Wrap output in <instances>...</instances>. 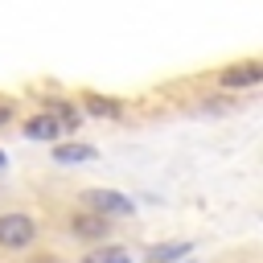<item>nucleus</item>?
Wrapping results in <instances>:
<instances>
[{
	"mask_svg": "<svg viewBox=\"0 0 263 263\" xmlns=\"http://www.w3.org/2000/svg\"><path fill=\"white\" fill-rule=\"evenodd\" d=\"M41 234V222L25 210H8L0 214V251H29Z\"/></svg>",
	"mask_w": 263,
	"mask_h": 263,
	"instance_id": "1",
	"label": "nucleus"
},
{
	"mask_svg": "<svg viewBox=\"0 0 263 263\" xmlns=\"http://www.w3.org/2000/svg\"><path fill=\"white\" fill-rule=\"evenodd\" d=\"M82 210H90V214H99V218H132L136 214V201L127 197V193H119V189H82Z\"/></svg>",
	"mask_w": 263,
	"mask_h": 263,
	"instance_id": "2",
	"label": "nucleus"
},
{
	"mask_svg": "<svg viewBox=\"0 0 263 263\" xmlns=\"http://www.w3.org/2000/svg\"><path fill=\"white\" fill-rule=\"evenodd\" d=\"M259 82H263V62H255V58L234 62V66H226V70L218 74V86H222V90H251V86H259Z\"/></svg>",
	"mask_w": 263,
	"mask_h": 263,
	"instance_id": "3",
	"label": "nucleus"
},
{
	"mask_svg": "<svg viewBox=\"0 0 263 263\" xmlns=\"http://www.w3.org/2000/svg\"><path fill=\"white\" fill-rule=\"evenodd\" d=\"M66 226H70V234L82 238V242H107V234H111V222L99 218V214H90V210H74V214L66 218Z\"/></svg>",
	"mask_w": 263,
	"mask_h": 263,
	"instance_id": "4",
	"label": "nucleus"
},
{
	"mask_svg": "<svg viewBox=\"0 0 263 263\" xmlns=\"http://www.w3.org/2000/svg\"><path fill=\"white\" fill-rule=\"evenodd\" d=\"M78 103H82L78 111H86V115H95V119H123V111H127L123 99H115V95H99V90H82Z\"/></svg>",
	"mask_w": 263,
	"mask_h": 263,
	"instance_id": "5",
	"label": "nucleus"
},
{
	"mask_svg": "<svg viewBox=\"0 0 263 263\" xmlns=\"http://www.w3.org/2000/svg\"><path fill=\"white\" fill-rule=\"evenodd\" d=\"M45 115H53L62 132H78V123H82L78 103L74 99H62V95H45Z\"/></svg>",
	"mask_w": 263,
	"mask_h": 263,
	"instance_id": "6",
	"label": "nucleus"
},
{
	"mask_svg": "<svg viewBox=\"0 0 263 263\" xmlns=\"http://www.w3.org/2000/svg\"><path fill=\"white\" fill-rule=\"evenodd\" d=\"M21 136H25V140H45V144H49V140H58V136H62V127H58V119H53V115L37 111V115H29V119L21 123Z\"/></svg>",
	"mask_w": 263,
	"mask_h": 263,
	"instance_id": "7",
	"label": "nucleus"
},
{
	"mask_svg": "<svg viewBox=\"0 0 263 263\" xmlns=\"http://www.w3.org/2000/svg\"><path fill=\"white\" fill-rule=\"evenodd\" d=\"M95 156H99L95 144H78V140L53 144V164H86V160H95Z\"/></svg>",
	"mask_w": 263,
	"mask_h": 263,
	"instance_id": "8",
	"label": "nucleus"
},
{
	"mask_svg": "<svg viewBox=\"0 0 263 263\" xmlns=\"http://www.w3.org/2000/svg\"><path fill=\"white\" fill-rule=\"evenodd\" d=\"M189 255H193V242H156L144 251L148 263H185Z\"/></svg>",
	"mask_w": 263,
	"mask_h": 263,
	"instance_id": "9",
	"label": "nucleus"
},
{
	"mask_svg": "<svg viewBox=\"0 0 263 263\" xmlns=\"http://www.w3.org/2000/svg\"><path fill=\"white\" fill-rule=\"evenodd\" d=\"M78 263H136V259H132V251L119 247V242H99V247L86 251Z\"/></svg>",
	"mask_w": 263,
	"mask_h": 263,
	"instance_id": "10",
	"label": "nucleus"
},
{
	"mask_svg": "<svg viewBox=\"0 0 263 263\" xmlns=\"http://www.w3.org/2000/svg\"><path fill=\"white\" fill-rule=\"evenodd\" d=\"M12 115H16L12 99H0V127H8V123H12Z\"/></svg>",
	"mask_w": 263,
	"mask_h": 263,
	"instance_id": "11",
	"label": "nucleus"
},
{
	"mask_svg": "<svg viewBox=\"0 0 263 263\" xmlns=\"http://www.w3.org/2000/svg\"><path fill=\"white\" fill-rule=\"evenodd\" d=\"M29 263H62V259H58V255H49V251H41V255H33Z\"/></svg>",
	"mask_w": 263,
	"mask_h": 263,
	"instance_id": "12",
	"label": "nucleus"
},
{
	"mask_svg": "<svg viewBox=\"0 0 263 263\" xmlns=\"http://www.w3.org/2000/svg\"><path fill=\"white\" fill-rule=\"evenodd\" d=\"M4 168H8V152L0 148V173H4Z\"/></svg>",
	"mask_w": 263,
	"mask_h": 263,
	"instance_id": "13",
	"label": "nucleus"
},
{
	"mask_svg": "<svg viewBox=\"0 0 263 263\" xmlns=\"http://www.w3.org/2000/svg\"><path fill=\"white\" fill-rule=\"evenodd\" d=\"M185 263H189V259H185Z\"/></svg>",
	"mask_w": 263,
	"mask_h": 263,
	"instance_id": "14",
	"label": "nucleus"
}]
</instances>
